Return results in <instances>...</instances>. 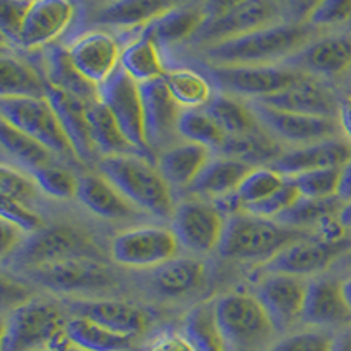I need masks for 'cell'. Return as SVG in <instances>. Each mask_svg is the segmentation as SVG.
<instances>
[{
	"label": "cell",
	"mask_w": 351,
	"mask_h": 351,
	"mask_svg": "<svg viewBox=\"0 0 351 351\" xmlns=\"http://www.w3.org/2000/svg\"><path fill=\"white\" fill-rule=\"evenodd\" d=\"M99 172L139 211L153 218L172 219L176 209L172 186L152 158L137 153L100 156Z\"/></svg>",
	"instance_id": "1"
},
{
	"label": "cell",
	"mask_w": 351,
	"mask_h": 351,
	"mask_svg": "<svg viewBox=\"0 0 351 351\" xmlns=\"http://www.w3.org/2000/svg\"><path fill=\"white\" fill-rule=\"evenodd\" d=\"M311 234L315 232L300 230L280 223L278 219L239 211L227 216V227L218 252L225 258L267 263L281 250Z\"/></svg>",
	"instance_id": "2"
},
{
	"label": "cell",
	"mask_w": 351,
	"mask_h": 351,
	"mask_svg": "<svg viewBox=\"0 0 351 351\" xmlns=\"http://www.w3.org/2000/svg\"><path fill=\"white\" fill-rule=\"evenodd\" d=\"M307 37L309 30L304 25H269L213 44L208 49V58L215 65H271V62L295 55L306 46Z\"/></svg>",
	"instance_id": "3"
},
{
	"label": "cell",
	"mask_w": 351,
	"mask_h": 351,
	"mask_svg": "<svg viewBox=\"0 0 351 351\" xmlns=\"http://www.w3.org/2000/svg\"><path fill=\"white\" fill-rule=\"evenodd\" d=\"M228 351H263L278 330L253 293H227L213 302Z\"/></svg>",
	"instance_id": "4"
},
{
	"label": "cell",
	"mask_w": 351,
	"mask_h": 351,
	"mask_svg": "<svg viewBox=\"0 0 351 351\" xmlns=\"http://www.w3.org/2000/svg\"><path fill=\"white\" fill-rule=\"evenodd\" d=\"M65 313L48 300H28L9 311L2 328V351H44L67 339Z\"/></svg>",
	"instance_id": "5"
},
{
	"label": "cell",
	"mask_w": 351,
	"mask_h": 351,
	"mask_svg": "<svg viewBox=\"0 0 351 351\" xmlns=\"http://www.w3.org/2000/svg\"><path fill=\"white\" fill-rule=\"evenodd\" d=\"M74 258L102 260V250L88 232L74 225L58 223L40 228L39 232L28 236L8 262L16 271H28Z\"/></svg>",
	"instance_id": "6"
},
{
	"label": "cell",
	"mask_w": 351,
	"mask_h": 351,
	"mask_svg": "<svg viewBox=\"0 0 351 351\" xmlns=\"http://www.w3.org/2000/svg\"><path fill=\"white\" fill-rule=\"evenodd\" d=\"M0 116L2 120L25 132L27 136L39 141L53 155L62 158H76L72 152L71 141L62 127L55 109L46 97H2L0 99Z\"/></svg>",
	"instance_id": "7"
},
{
	"label": "cell",
	"mask_w": 351,
	"mask_h": 351,
	"mask_svg": "<svg viewBox=\"0 0 351 351\" xmlns=\"http://www.w3.org/2000/svg\"><path fill=\"white\" fill-rule=\"evenodd\" d=\"M304 72L278 65H211L209 80L230 97L262 100L290 86Z\"/></svg>",
	"instance_id": "8"
},
{
	"label": "cell",
	"mask_w": 351,
	"mask_h": 351,
	"mask_svg": "<svg viewBox=\"0 0 351 351\" xmlns=\"http://www.w3.org/2000/svg\"><path fill=\"white\" fill-rule=\"evenodd\" d=\"M180 241L169 227L143 225L120 232L111 243V258L128 269H155L180 252Z\"/></svg>",
	"instance_id": "9"
},
{
	"label": "cell",
	"mask_w": 351,
	"mask_h": 351,
	"mask_svg": "<svg viewBox=\"0 0 351 351\" xmlns=\"http://www.w3.org/2000/svg\"><path fill=\"white\" fill-rule=\"evenodd\" d=\"M227 227V215L211 200L193 199L178 204L171 228L188 252L211 253L218 250Z\"/></svg>",
	"instance_id": "10"
},
{
	"label": "cell",
	"mask_w": 351,
	"mask_h": 351,
	"mask_svg": "<svg viewBox=\"0 0 351 351\" xmlns=\"http://www.w3.org/2000/svg\"><path fill=\"white\" fill-rule=\"evenodd\" d=\"M27 278L55 293H92L116 287L114 276L108 265L93 258L64 260L28 269Z\"/></svg>",
	"instance_id": "11"
},
{
	"label": "cell",
	"mask_w": 351,
	"mask_h": 351,
	"mask_svg": "<svg viewBox=\"0 0 351 351\" xmlns=\"http://www.w3.org/2000/svg\"><path fill=\"white\" fill-rule=\"evenodd\" d=\"M99 99L114 116V120L118 121L127 139L134 144V148L143 156L153 160L155 153L149 149L146 130H144L141 84L136 80H132L120 67L106 83L100 84Z\"/></svg>",
	"instance_id": "12"
},
{
	"label": "cell",
	"mask_w": 351,
	"mask_h": 351,
	"mask_svg": "<svg viewBox=\"0 0 351 351\" xmlns=\"http://www.w3.org/2000/svg\"><path fill=\"white\" fill-rule=\"evenodd\" d=\"M250 108L256 120L260 121L265 130L278 141L307 146L319 141L334 139L341 125H337L335 118L325 116H309L299 112H288L281 109H274L271 106L262 104L260 100H250Z\"/></svg>",
	"instance_id": "13"
},
{
	"label": "cell",
	"mask_w": 351,
	"mask_h": 351,
	"mask_svg": "<svg viewBox=\"0 0 351 351\" xmlns=\"http://www.w3.org/2000/svg\"><path fill=\"white\" fill-rule=\"evenodd\" d=\"M351 250V237L328 241L318 234L302 237L281 250L274 258L263 263L267 272H283L291 276H313L330 267L332 263Z\"/></svg>",
	"instance_id": "14"
},
{
	"label": "cell",
	"mask_w": 351,
	"mask_h": 351,
	"mask_svg": "<svg viewBox=\"0 0 351 351\" xmlns=\"http://www.w3.org/2000/svg\"><path fill=\"white\" fill-rule=\"evenodd\" d=\"M307 283L299 276L283 272H265L253 285V295L258 299L278 332L291 328L302 319Z\"/></svg>",
	"instance_id": "15"
},
{
	"label": "cell",
	"mask_w": 351,
	"mask_h": 351,
	"mask_svg": "<svg viewBox=\"0 0 351 351\" xmlns=\"http://www.w3.org/2000/svg\"><path fill=\"white\" fill-rule=\"evenodd\" d=\"M74 0H32L21 30V48L34 51L55 43L76 18Z\"/></svg>",
	"instance_id": "16"
},
{
	"label": "cell",
	"mask_w": 351,
	"mask_h": 351,
	"mask_svg": "<svg viewBox=\"0 0 351 351\" xmlns=\"http://www.w3.org/2000/svg\"><path fill=\"white\" fill-rule=\"evenodd\" d=\"M69 55L77 71L95 86L106 83L120 69L121 62L118 40L102 30H92L72 40Z\"/></svg>",
	"instance_id": "17"
},
{
	"label": "cell",
	"mask_w": 351,
	"mask_h": 351,
	"mask_svg": "<svg viewBox=\"0 0 351 351\" xmlns=\"http://www.w3.org/2000/svg\"><path fill=\"white\" fill-rule=\"evenodd\" d=\"M141 95H143L146 139L149 149L155 153V149L167 144L174 136V132H178L183 108L171 95L164 77L141 84Z\"/></svg>",
	"instance_id": "18"
},
{
	"label": "cell",
	"mask_w": 351,
	"mask_h": 351,
	"mask_svg": "<svg viewBox=\"0 0 351 351\" xmlns=\"http://www.w3.org/2000/svg\"><path fill=\"white\" fill-rule=\"evenodd\" d=\"M72 316H83L118 334L139 337L149 328L152 318L146 309L114 299L72 300L67 302Z\"/></svg>",
	"instance_id": "19"
},
{
	"label": "cell",
	"mask_w": 351,
	"mask_h": 351,
	"mask_svg": "<svg viewBox=\"0 0 351 351\" xmlns=\"http://www.w3.org/2000/svg\"><path fill=\"white\" fill-rule=\"evenodd\" d=\"M260 102L274 109H281V111L325 116V118H335L341 104L327 84L319 83L318 80L309 77L307 74H302L290 86L274 95L265 97Z\"/></svg>",
	"instance_id": "20"
},
{
	"label": "cell",
	"mask_w": 351,
	"mask_h": 351,
	"mask_svg": "<svg viewBox=\"0 0 351 351\" xmlns=\"http://www.w3.org/2000/svg\"><path fill=\"white\" fill-rule=\"evenodd\" d=\"M274 18L276 9L271 0H244L218 20L204 23L197 36L200 40L211 43L213 46L221 40L234 39L258 28L274 25Z\"/></svg>",
	"instance_id": "21"
},
{
	"label": "cell",
	"mask_w": 351,
	"mask_h": 351,
	"mask_svg": "<svg viewBox=\"0 0 351 351\" xmlns=\"http://www.w3.org/2000/svg\"><path fill=\"white\" fill-rule=\"evenodd\" d=\"M46 99L55 109L69 141H71L72 152L76 155V160L81 162H90L97 152L95 141L92 136V125L88 118V106L77 97L64 92L60 88L51 86L48 83L46 90Z\"/></svg>",
	"instance_id": "22"
},
{
	"label": "cell",
	"mask_w": 351,
	"mask_h": 351,
	"mask_svg": "<svg viewBox=\"0 0 351 351\" xmlns=\"http://www.w3.org/2000/svg\"><path fill=\"white\" fill-rule=\"evenodd\" d=\"M351 160V143L344 139L319 141L307 146H299L291 152L283 153L271 165L280 174L291 178L307 171L318 169H341Z\"/></svg>",
	"instance_id": "23"
},
{
	"label": "cell",
	"mask_w": 351,
	"mask_h": 351,
	"mask_svg": "<svg viewBox=\"0 0 351 351\" xmlns=\"http://www.w3.org/2000/svg\"><path fill=\"white\" fill-rule=\"evenodd\" d=\"M304 325L311 328L350 327L351 309L341 291V283L332 280H315L307 283L306 304H304Z\"/></svg>",
	"instance_id": "24"
},
{
	"label": "cell",
	"mask_w": 351,
	"mask_h": 351,
	"mask_svg": "<svg viewBox=\"0 0 351 351\" xmlns=\"http://www.w3.org/2000/svg\"><path fill=\"white\" fill-rule=\"evenodd\" d=\"M288 67L318 76H339L351 71V39L344 36L324 37L290 56Z\"/></svg>",
	"instance_id": "25"
},
{
	"label": "cell",
	"mask_w": 351,
	"mask_h": 351,
	"mask_svg": "<svg viewBox=\"0 0 351 351\" xmlns=\"http://www.w3.org/2000/svg\"><path fill=\"white\" fill-rule=\"evenodd\" d=\"M76 199L95 216L104 219H112V221L134 218L136 213L139 211L102 174L81 176Z\"/></svg>",
	"instance_id": "26"
},
{
	"label": "cell",
	"mask_w": 351,
	"mask_h": 351,
	"mask_svg": "<svg viewBox=\"0 0 351 351\" xmlns=\"http://www.w3.org/2000/svg\"><path fill=\"white\" fill-rule=\"evenodd\" d=\"M252 169V165L244 164L237 158L225 155L216 156L209 160L208 165L200 171L197 180L186 190L197 199L215 202L236 192L241 181Z\"/></svg>",
	"instance_id": "27"
},
{
	"label": "cell",
	"mask_w": 351,
	"mask_h": 351,
	"mask_svg": "<svg viewBox=\"0 0 351 351\" xmlns=\"http://www.w3.org/2000/svg\"><path fill=\"white\" fill-rule=\"evenodd\" d=\"M176 8V0H111L95 14V23L116 28H146Z\"/></svg>",
	"instance_id": "28"
},
{
	"label": "cell",
	"mask_w": 351,
	"mask_h": 351,
	"mask_svg": "<svg viewBox=\"0 0 351 351\" xmlns=\"http://www.w3.org/2000/svg\"><path fill=\"white\" fill-rule=\"evenodd\" d=\"M211 158L213 149L206 148L202 144L184 143L165 149L158 156L156 167L160 169V172L164 174L172 188L186 190Z\"/></svg>",
	"instance_id": "29"
},
{
	"label": "cell",
	"mask_w": 351,
	"mask_h": 351,
	"mask_svg": "<svg viewBox=\"0 0 351 351\" xmlns=\"http://www.w3.org/2000/svg\"><path fill=\"white\" fill-rule=\"evenodd\" d=\"M204 280H206V265L202 260L174 256L158 267L152 269L149 283L160 295L181 297L197 290Z\"/></svg>",
	"instance_id": "30"
},
{
	"label": "cell",
	"mask_w": 351,
	"mask_h": 351,
	"mask_svg": "<svg viewBox=\"0 0 351 351\" xmlns=\"http://www.w3.org/2000/svg\"><path fill=\"white\" fill-rule=\"evenodd\" d=\"M44 76L51 86L60 88L64 92L77 97L86 104H93L99 100V86L86 80L76 69L69 55V48L53 46L46 53V64H44Z\"/></svg>",
	"instance_id": "31"
},
{
	"label": "cell",
	"mask_w": 351,
	"mask_h": 351,
	"mask_svg": "<svg viewBox=\"0 0 351 351\" xmlns=\"http://www.w3.org/2000/svg\"><path fill=\"white\" fill-rule=\"evenodd\" d=\"M219 153L230 158H237L252 167H271L283 155V148L263 127L244 134V136L227 137Z\"/></svg>",
	"instance_id": "32"
},
{
	"label": "cell",
	"mask_w": 351,
	"mask_h": 351,
	"mask_svg": "<svg viewBox=\"0 0 351 351\" xmlns=\"http://www.w3.org/2000/svg\"><path fill=\"white\" fill-rule=\"evenodd\" d=\"M120 67L139 84L160 80L167 72L160 55V46L146 32L141 34L137 39L130 40L121 49Z\"/></svg>",
	"instance_id": "33"
},
{
	"label": "cell",
	"mask_w": 351,
	"mask_h": 351,
	"mask_svg": "<svg viewBox=\"0 0 351 351\" xmlns=\"http://www.w3.org/2000/svg\"><path fill=\"white\" fill-rule=\"evenodd\" d=\"M65 335L69 343L83 351H128L136 343V337L109 330L83 316L67 319Z\"/></svg>",
	"instance_id": "34"
},
{
	"label": "cell",
	"mask_w": 351,
	"mask_h": 351,
	"mask_svg": "<svg viewBox=\"0 0 351 351\" xmlns=\"http://www.w3.org/2000/svg\"><path fill=\"white\" fill-rule=\"evenodd\" d=\"M48 81L39 71L18 56L4 55L0 60V93L2 97H46Z\"/></svg>",
	"instance_id": "35"
},
{
	"label": "cell",
	"mask_w": 351,
	"mask_h": 351,
	"mask_svg": "<svg viewBox=\"0 0 351 351\" xmlns=\"http://www.w3.org/2000/svg\"><path fill=\"white\" fill-rule=\"evenodd\" d=\"M0 141L4 155L12 158L16 164L14 167L21 171L36 172L37 169L51 164L53 153L46 146L4 120L0 123Z\"/></svg>",
	"instance_id": "36"
},
{
	"label": "cell",
	"mask_w": 351,
	"mask_h": 351,
	"mask_svg": "<svg viewBox=\"0 0 351 351\" xmlns=\"http://www.w3.org/2000/svg\"><path fill=\"white\" fill-rule=\"evenodd\" d=\"M169 92L183 109H202L213 100L215 84L193 69H167L164 76Z\"/></svg>",
	"instance_id": "37"
},
{
	"label": "cell",
	"mask_w": 351,
	"mask_h": 351,
	"mask_svg": "<svg viewBox=\"0 0 351 351\" xmlns=\"http://www.w3.org/2000/svg\"><path fill=\"white\" fill-rule=\"evenodd\" d=\"M204 23L206 20H204L200 9L174 8L165 12L164 16L149 23L146 28H143V32L153 37L158 46H169V44H178L181 40L197 36Z\"/></svg>",
	"instance_id": "38"
},
{
	"label": "cell",
	"mask_w": 351,
	"mask_h": 351,
	"mask_svg": "<svg viewBox=\"0 0 351 351\" xmlns=\"http://www.w3.org/2000/svg\"><path fill=\"white\" fill-rule=\"evenodd\" d=\"M88 118L92 125V136L95 141L97 152L102 153V156L132 155V153L141 155L134 148V144L127 139L118 121L114 120V116L106 108L102 100L99 99L88 106Z\"/></svg>",
	"instance_id": "39"
},
{
	"label": "cell",
	"mask_w": 351,
	"mask_h": 351,
	"mask_svg": "<svg viewBox=\"0 0 351 351\" xmlns=\"http://www.w3.org/2000/svg\"><path fill=\"white\" fill-rule=\"evenodd\" d=\"M183 334L197 351H228L215 318L213 304H200L183 319Z\"/></svg>",
	"instance_id": "40"
},
{
	"label": "cell",
	"mask_w": 351,
	"mask_h": 351,
	"mask_svg": "<svg viewBox=\"0 0 351 351\" xmlns=\"http://www.w3.org/2000/svg\"><path fill=\"white\" fill-rule=\"evenodd\" d=\"M209 114L218 121V125L223 128L227 137H236L250 134V132L260 128V121L253 114L252 108L247 104H243L230 95L216 93L213 100L206 106Z\"/></svg>",
	"instance_id": "41"
},
{
	"label": "cell",
	"mask_w": 351,
	"mask_h": 351,
	"mask_svg": "<svg viewBox=\"0 0 351 351\" xmlns=\"http://www.w3.org/2000/svg\"><path fill=\"white\" fill-rule=\"evenodd\" d=\"M178 134L186 143L202 144L206 148L213 152H219L223 146L227 134L223 128L219 127L218 121L209 114L206 108L202 109H183L180 116V123H178Z\"/></svg>",
	"instance_id": "42"
},
{
	"label": "cell",
	"mask_w": 351,
	"mask_h": 351,
	"mask_svg": "<svg viewBox=\"0 0 351 351\" xmlns=\"http://www.w3.org/2000/svg\"><path fill=\"white\" fill-rule=\"evenodd\" d=\"M344 204L337 197L332 199H304L300 197L290 209L278 216V221L288 227H295L300 230L318 228L322 221L332 216H339Z\"/></svg>",
	"instance_id": "43"
},
{
	"label": "cell",
	"mask_w": 351,
	"mask_h": 351,
	"mask_svg": "<svg viewBox=\"0 0 351 351\" xmlns=\"http://www.w3.org/2000/svg\"><path fill=\"white\" fill-rule=\"evenodd\" d=\"M32 178L36 180L40 192L46 193L51 199L71 200L77 197L80 178H76L69 169L48 164L32 172Z\"/></svg>",
	"instance_id": "44"
},
{
	"label": "cell",
	"mask_w": 351,
	"mask_h": 351,
	"mask_svg": "<svg viewBox=\"0 0 351 351\" xmlns=\"http://www.w3.org/2000/svg\"><path fill=\"white\" fill-rule=\"evenodd\" d=\"M341 169H318L291 176L299 195L304 199H332L337 193Z\"/></svg>",
	"instance_id": "45"
},
{
	"label": "cell",
	"mask_w": 351,
	"mask_h": 351,
	"mask_svg": "<svg viewBox=\"0 0 351 351\" xmlns=\"http://www.w3.org/2000/svg\"><path fill=\"white\" fill-rule=\"evenodd\" d=\"M334 335L324 328H304L283 335L263 351H332Z\"/></svg>",
	"instance_id": "46"
},
{
	"label": "cell",
	"mask_w": 351,
	"mask_h": 351,
	"mask_svg": "<svg viewBox=\"0 0 351 351\" xmlns=\"http://www.w3.org/2000/svg\"><path fill=\"white\" fill-rule=\"evenodd\" d=\"M37 188L36 180L21 169L8 164L0 167V190L4 199L30 204L36 199Z\"/></svg>",
	"instance_id": "47"
},
{
	"label": "cell",
	"mask_w": 351,
	"mask_h": 351,
	"mask_svg": "<svg viewBox=\"0 0 351 351\" xmlns=\"http://www.w3.org/2000/svg\"><path fill=\"white\" fill-rule=\"evenodd\" d=\"M299 199L300 195L295 183L291 181V178H287L283 186H281L274 195L262 200V202L255 204V206H250V208L244 209V213H252V215L263 216V218L276 219L280 215H283L287 209H290Z\"/></svg>",
	"instance_id": "48"
},
{
	"label": "cell",
	"mask_w": 351,
	"mask_h": 351,
	"mask_svg": "<svg viewBox=\"0 0 351 351\" xmlns=\"http://www.w3.org/2000/svg\"><path fill=\"white\" fill-rule=\"evenodd\" d=\"M0 213H2L4 221L14 225V227L20 228L23 234H28V236H32V234L39 232L40 228L46 227L43 216H39V213H36L34 209H30L28 204L16 202V200L2 197Z\"/></svg>",
	"instance_id": "49"
},
{
	"label": "cell",
	"mask_w": 351,
	"mask_h": 351,
	"mask_svg": "<svg viewBox=\"0 0 351 351\" xmlns=\"http://www.w3.org/2000/svg\"><path fill=\"white\" fill-rule=\"evenodd\" d=\"M32 0H0V30L5 40L20 44L25 18Z\"/></svg>",
	"instance_id": "50"
},
{
	"label": "cell",
	"mask_w": 351,
	"mask_h": 351,
	"mask_svg": "<svg viewBox=\"0 0 351 351\" xmlns=\"http://www.w3.org/2000/svg\"><path fill=\"white\" fill-rule=\"evenodd\" d=\"M351 20V0H319L307 14L311 27H335Z\"/></svg>",
	"instance_id": "51"
},
{
	"label": "cell",
	"mask_w": 351,
	"mask_h": 351,
	"mask_svg": "<svg viewBox=\"0 0 351 351\" xmlns=\"http://www.w3.org/2000/svg\"><path fill=\"white\" fill-rule=\"evenodd\" d=\"M144 351H197L193 344L188 341L183 332H160L155 335Z\"/></svg>",
	"instance_id": "52"
},
{
	"label": "cell",
	"mask_w": 351,
	"mask_h": 351,
	"mask_svg": "<svg viewBox=\"0 0 351 351\" xmlns=\"http://www.w3.org/2000/svg\"><path fill=\"white\" fill-rule=\"evenodd\" d=\"M21 234H23V232H21L20 228H16L14 225L8 223V221L2 219V243H0V253H2V260H4V262H8V260L20 250L21 244L25 243V241L21 239Z\"/></svg>",
	"instance_id": "53"
},
{
	"label": "cell",
	"mask_w": 351,
	"mask_h": 351,
	"mask_svg": "<svg viewBox=\"0 0 351 351\" xmlns=\"http://www.w3.org/2000/svg\"><path fill=\"white\" fill-rule=\"evenodd\" d=\"M2 299H4V304H11V309L30 300L27 288L8 276L2 278Z\"/></svg>",
	"instance_id": "54"
},
{
	"label": "cell",
	"mask_w": 351,
	"mask_h": 351,
	"mask_svg": "<svg viewBox=\"0 0 351 351\" xmlns=\"http://www.w3.org/2000/svg\"><path fill=\"white\" fill-rule=\"evenodd\" d=\"M241 2H244V0H204V5L200 8V11H202L204 20L208 23V21L218 20L219 16L227 14L228 11H232Z\"/></svg>",
	"instance_id": "55"
},
{
	"label": "cell",
	"mask_w": 351,
	"mask_h": 351,
	"mask_svg": "<svg viewBox=\"0 0 351 351\" xmlns=\"http://www.w3.org/2000/svg\"><path fill=\"white\" fill-rule=\"evenodd\" d=\"M335 197L343 204L351 202V160L346 165L341 167L339 183H337V193H335Z\"/></svg>",
	"instance_id": "56"
},
{
	"label": "cell",
	"mask_w": 351,
	"mask_h": 351,
	"mask_svg": "<svg viewBox=\"0 0 351 351\" xmlns=\"http://www.w3.org/2000/svg\"><path fill=\"white\" fill-rule=\"evenodd\" d=\"M337 120H339L341 128H343L344 136L351 143V95L341 100L339 112H337Z\"/></svg>",
	"instance_id": "57"
},
{
	"label": "cell",
	"mask_w": 351,
	"mask_h": 351,
	"mask_svg": "<svg viewBox=\"0 0 351 351\" xmlns=\"http://www.w3.org/2000/svg\"><path fill=\"white\" fill-rule=\"evenodd\" d=\"M332 351H351V325L344 327L339 334L334 335Z\"/></svg>",
	"instance_id": "58"
},
{
	"label": "cell",
	"mask_w": 351,
	"mask_h": 351,
	"mask_svg": "<svg viewBox=\"0 0 351 351\" xmlns=\"http://www.w3.org/2000/svg\"><path fill=\"white\" fill-rule=\"evenodd\" d=\"M319 0H290V9L293 14L307 18V14L311 12V9L318 4Z\"/></svg>",
	"instance_id": "59"
},
{
	"label": "cell",
	"mask_w": 351,
	"mask_h": 351,
	"mask_svg": "<svg viewBox=\"0 0 351 351\" xmlns=\"http://www.w3.org/2000/svg\"><path fill=\"white\" fill-rule=\"evenodd\" d=\"M339 221L348 228V230H351V202L344 204L343 206V209H341L339 213Z\"/></svg>",
	"instance_id": "60"
},
{
	"label": "cell",
	"mask_w": 351,
	"mask_h": 351,
	"mask_svg": "<svg viewBox=\"0 0 351 351\" xmlns=\"http://www.w3.org/2000/svg\"><path fill=\"white\" fill-rule=\"evenodd\" d=\"M44 351H83V350H80V348H76L74 344L69 343V339H64L62 343L55 344V346L48 348V350H44Z\"/></svg>",
	"instance_id": "61"
},
{
	"label": "cell",
	"mask_w": 351,
	"mask_h": 351,
	"mask_svg": "<svg viewBox=\"0 0 351 351\" xmlns=\"http://www.w3.org/2000/svg\"><path fill=\"white\" fill-rule=\"evenodd\" d=\"M341 291H343V297L346 300L348 307L351 309V278H348V280H344L341 283Z\"/></svg>",
	"instance_id": "62"
}]
</instances>
